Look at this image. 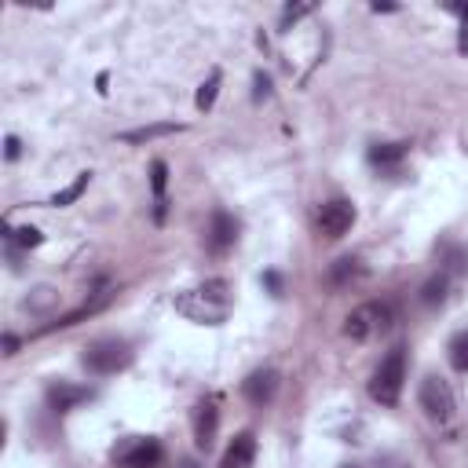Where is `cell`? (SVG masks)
Returning a JSON list of instances; mask_svg holds the SVG:
<instances>
[{
  "label": "cell",
  "instance_id": "1",
  "mask_svg": "<svg viewBox=\"0 0 468 468\" xmlns=\"http://www.w3.org/2000/svg\"><path fill=\"white\" fill-rule=\"evenodd\" d=\"M230 307H234V292H230V282L223 278H208L176 296V311L197 325H223L230 318Z\"/></svg>",
  "mask_w": 468,
  "mask_h": 468
},
{
  "label": "cell",
  "instance_id": "2",
  "mask_svg": "<svg viewBox=\"0 0 468 468\" xmlns=\"http://www.w3.org/2000/svg\"><path fill=\"white\" fill-rule=\"evenodd\" d=\"M402 380H406V347H391L369 377V395L380 406H395L402 395Z\"/></svg>",
  "mask_w": 468,
  "mask_h": 468
},
{
  "label": "cell",
  "instance_id": "3",
  "mask_svg": "<svg viewBox=\"0 0 468 468\" xmlns=\"http://www.w3.org/2000/svg\"><path fill=\"white\" fill-rule=\"evenodd\" d=\"M80 362H84L91 373L106 377V373H117V369H124V366L132 362V347H128L124 340H117V336H102V340H91V344L84 347Z\"/></svg>",
  "mask_w": 468,
  "mask_h": 468
},
{
  "label": "cell",
  "instance_id": "4",
  "mask_svg": "<svg viewBox=\"0 0 468 468\" xmlns=\"http://www.w3.org/2000/svg\"><path fill=\"white\" fill-rule=\"evenodd\" d=\"M384 329H391V307L388 303H377V300L358 303L344 318V336H351V340H369V336H377Z\"/></svg>",
  "mask_w": 468,
  "mask_h": 468
},
{
  "label": "cell",
  "instance_id": "5",
  "mask_svg": "<svg viewBox=\"0 0 468 468\" xmlns=\"http://www.w3.org/2000/svg\"><path fill=\"white\" fill-rule=\"evenodd\" d=\"M417 399H420V410L428 413V420H435V424H446V420L453 417V410H457L450 384H446L442 377H435V373H428V377L420 380Z\"/></svg>",
  "mask_w": 468,
  "mask_h": 468
},
{
  "label": "cell",
  "instance_id": "6",
  "mask_svg": "<svg viewBox=\"0 0 468 468\" xmlns=\"http://www.w3.org/2000/svg\"><path fill=\"white\" fill-rule=\"evenodd\" d=\"M113 461L121 464V468H161V461H165V450H161V442L157 439H143V435H132V439H124L117 450H113Z\"/></svg>",
  "mask_w": 468,
  "mask_h": 468
},
{
  "label": "cell",
  "instance_id": "7",
  "mask_svg": "<svg viewBox=\"0 0 468 468\" xmlns=\"http://www.w3.org/2000/svg\"><path fill=\"white\" fill-rule=\"evenodd\" d=\"M351 223H355V205H351L347 197H333V201H325V205L318 208V219H314L318 234L329 238V241L344 238V234L351 230Z\"/></svg>",
  "mask_w": 468,
  "mask_h": 468
},
{
  "label": "cell",
  "instance_id": "8",
  "mask_svg": "<svg viewBox=\"0 0 468 468\" xmlns=\"http://www.w3.org/2000/svg\"><path fill=\"white\" fill-rule=\"evenodd\" d=\"M234 241H238V219H234L227 208H212V216H208V230H205V245H208V252L223 256Z\"/></svg>",
  "mask_w": 468,
  "mask_h": 468
},
{
  "label": "cell",
  "instance_id": "9",
  "mask_svg": "<svg viewBox=\"0 0 468 468\" xmlns=\"http://www.w3.org/2000/svg\"><path fill=\"white\" fill-rule=\"evenodd\" d=\"M241 395H245L252 406H267V402L278 395V369H271V366L252 369V373L241 380Z\"/></svg>",
  "mask_w": 468,
  "mask_h": 468
},
{
  "label": "cell",
  "instance_id": "10",
  "mask_svg": "<svg viewBox=\"0 0 468 468\" xmlns=\"http://www.w3.org/2000/svg\"><path fill=\"white\" fill-rule=\"evenodd\" d=\"M88 399H91V388H80V384H69V380H51L48 384V410H55V413H66V410H73Z\"/></svg>",
  "mask_w": 468,
  "mask_h": 468
},
{
  "label": "cell",
  "instance_id": "11",
  "mask_svg": "<svg viewBox=\"0 0 468 468\" xmlns=\"http://www.w3.org/2000/svg\"><path fill=\"white\" fill-rule=\"evenodd\" d=\"M216 431H219V406H216V399H205L197 406V413H194V442H197V450H208L216 442Z\"/></svg>",
  "mask_w": 468,
  "mask_h": 468
},
{
  "label": "cell",
  "instance_id": "12",
  "mask_svg": "<svg viewBox=\"0 0 468 468\" xmlns=\"http://www.w3.org/2000/svg\"><path fill=\"white\" fill-rule=\"evenodd\" d=\"M252 461H256V435L252 431H238L230 439L219 468H252Z\"/></svg>",
  "mask_w": 468,
  "mask_h": 468
},
{
  "label": "cell",
  "instance_id": "13",
  "mask_svg": "<svg viewBox=\"0 0 468 468\" xmlns=\"http://www.w3.org/2000/svg\"><path fill=\"white\" fill-rule=\"evenodd\" d=\"M150 186H154V223H165V216H168V197H165L168 165H165V161H154V165H150Z\"/></svg>",
  "mask_w": 468,
  "mask_h": 468
},
{
  "label": "cell",
  "instance_id": "14",
  "mask_svg": "<svg viewBox=\"0 0 468 468\" xmlns=\"http://www.w3.org/2000/svg\"><path fill=\"white\" fill-rule=\"evenodd\" d=\"M362 260H355V256H340L333 267H329V285L333 289H351L355 282H362Z\"/></svg>",
  "mask_w": 468,
  "mask_h": 468
},
{
  "label": "cell",
  "instance_id": "15",
  "mask_svg": "<svg viewBox=\"0 0 468 468\" xmlns=\"http://www.w3.org/2000/svg\"><path fill=\"white\" fill-rule=\"evenodd\" d=\"M402 157H406V143H373L369 146V165H377V168H399L402 165Z\"/></svg>",
  "mask_w": 468,
  "mask_h": 468
},
{
  "label": "cell",
  "instance_id": "16",
  "mask_svg": "<svg viewBox=\"0 0 468 468\" xmlns=\"http://www.w3.org/2000/svg\"><path fill=\"white\" fill-rule=\"evenodd\" d=\"M172 132H183V124H176V121L143 124V128H132V132H124L121 139H124V143H150V139H157V135H172Z\"/></svg>",
  "mask_w": 468,
  "mask_h": 468
},
{
  "label": "cell",
  "instance_id": "17",
  "mask_svg": "<svg viewBox=\"0 0 468 468\" xmlns=\"http://www.w3.org/2000/svg\"><path fill=\"white\" fill-rule=\"evenodd\" d=\"M446 358H450V366H453L457 373H468V329H461V333L450 336Z\"/></svg>",
  "mask_w": 468,
  "mask_h": 468
},
{
  "label": "cell",
  "instance_id": "18",
  "mask_svg": "<svg viewBox=\"0 0 468 468\" xmlns=\"http://www.w3.org/2000/svg\"><path fill=\"white\" fill-rule=\"evenodd\" d=\"M4 230H7L4 238H7V249H11V252H15V249H37V245L44 241V234H40L37 227H18V230L4 227Z\"/></svg>",
  "mask_w": 468,
  "mask_h": 468
},
{
  "label": "cell",
  "instance_id": "19",
  "mask_svg": "<svg viewBox=\"0 0 468 468\" xmlns=\"http://www.w3.org/2000/svg\"><path fill=\"white\" fill-rule=\"evenodd\" d=\"M446 289H450L446 274H435V278H428V282L420 285V303H428V307H439V303L446 300Z\"/></svg>",
  "mask_w": 468,
  "mask_h": 468
},
{
  "label": "cell",
  "instance_id": "20",
  "mask_svg": "<svg viewBox=\"0 0 468 468\" xmlns=\"http://www.w3.org/2000/svg\"><path fill=\"white\" fill-rule=\"evenodd\" d=\"M88 183H91V172H80V176H77V179H73L66 190H58V194H55L48 205H55V208H62V205H73V201L84 194V186H88Z\"/></svg>",
  "mask_w": 468,
  "mask_h": 468
},
{
  "label": "cell",
  "instance_id": "21",
  "mask_svg": "<svg viewBox=\"0 0 468 468\" xmlns=\"http://www.w3.org/2000/svg\"><path fill=\"white\" fill-rule=\"evenodd\" d=\"M219 80H223V77H219V69H212V73H208V80H205V84L197 88V95H194V106H197V110H212L216 91H219Z\"/></svg>",
  "mask_w": 468,
  "mask_h": 468
},
{
  "label": "cell",
  "instance_id": "22",
  "mask_svg": "<svg viewBox=\"0 0 468 468\" xmlns=\"http://www.w3.org/2000/svg\"><path fill=\"white\" fill-rule=\"evenodd\" d=\"M446 11H453L457 18H461V37H457V48L468 55V4H461V0H450V4H442Z\"/></svg>",
  "mask_w": 468,
  "mask_h": 468
},
{
  "label": "cell",
  "instance_id": "23",
  "mask_svg": "<svg viewBox=\"0 0 468 468\" xmlns=\"http://www.w3.org/2000/svg\"><path fill=\"white\" fill-rule=\"evenodd\" d=\"M314 11V4H285V11H282V29H289L292 22H300L303 15H311Z\"/></svg>",
  "mask_w": 468,
  "mask_h": 468
},
{
  "label": "cell",
  "instance_id": "24",
  "mask_svg": "<svg viewBox=\"0 0 468 468\" xmlns=\"http://www.w3.org/2000/svg\"><path fill=\"white\" fill-rule=\"evenodd\" d=\"M252 84H256V88H252V99H256V102L271 95V77H267V73H256V77H252Z\"/></svg>",
  "mask_w": 468,
  "mask_h": 468
},
{
  "label": "cell",
  "instance_id": "25",
  "mask_svg": "<svg viewBox=\"0 0 468 468\" xmlns=\"http://www.w3.org/2000/svg\"><path fill=\"white\" fill-rule=\"evenodd\" d=\"M18 154H22V143H18L15 135H7V139H4V157H7V161H15Z\"/></svg>",
  "mask_w": 468,
  "mask_h": 468
},
{
  "label": "cell",
  "instance_id": "26",
  "mask_svg": "<svg viewBox=\"0 0 468 468\" xmlns=\"http://www.w3.org/2000/svg\"><path fill=\"white\" fill-rule=\"evenodd\" d=\"M263 282H267L271 296H282V274H278V271H267V274H263Z\"/></svg>",
  "mask_w": 468,
  "mask_h": 468
},
{
  "label": "cell",
  "instance_id": "27",
  "mask_svg": "<svg viewBox=\"0 0 468 468\" xmlns=\"http://www.w3.org/2000/svg\"><path fill=\"white\" fill-rule=\"evenodd\" d=\"M18 351V336L15 333H4V355H15Z\"/></svg>",
  "mask_w": 468,
  "mask_h": 468
},
{
  "label": "cell",
  "instance_id": "28",
  "mask_svg": "<svg viewBox=\"0 0 468 468\" xmlns=\"http://www.w3.org/2000/svg\"><path fill=\"white\" fill-rule=\"evenodd\" d=\"M183 468H197V464H194V461H186V464H183Z\"/></svg>",
  "mask_w": 468,
  "mask_h": 468
},
{
  "label": "cell",
  "instance_id": "29",
  "mask_svg": "<svg viewBox=\"0 0 468 468\" xmlns=\"http://www.w3.org/2000/svg\"><path fill=\"white\" fill-rule=\"evenodd\" d=\"M340 468H358V464H340Z\"/></svg>",
  "mask_w": 468,
  "mask_h": 468
}]
</instances>
